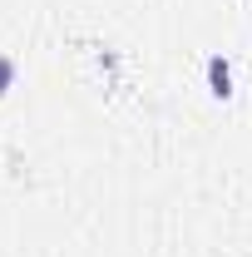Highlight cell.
I'll list each match as a JSON object with an SVG mask.
<instances>
[{
  "instance_id": "1",
  "label": "cell",
  "mask_w": 252,
  "mask_h": 257,
  "mask_svg": "<svg viewBox=\"0 0 252 257\" xmlns=\"http://www.w3.org/2000/svg\"><path fill=\"white\" fill-rule=\"evenodd\" d=\"M208 89H213L218 99L232 94V69H227V60H222V55H213V60H208Z\"/></svg>"
},
{
  "instance_id": "2",
  "label": "cell",
  "mask_w": 252,
  "mask_h": 257,
  "mask_svg": "<svg viewBox=\"0 0 252 257\" xmlns=\"http://www.w3.org/2000/svg\"><path fill=\"white\" fill-rule=\"evenodd\" d=\"M10 84H15V60H10V55H0V99L10 94Z\"/></svg>"
}]
</instances>
